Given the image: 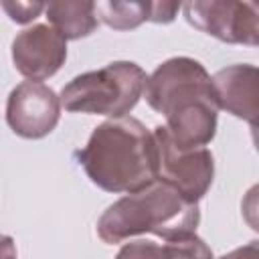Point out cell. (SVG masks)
Masks as SVG:
<instances>
[{
  "label": "cell",
  "mask_w": 259,
  "mask_h": 259,
  "mask_svg": "<svg viewBox=\"0 0 259 259\" xmlns=\"http://www.w3.org/2000/svg\"><path fill=\"white\" fill-rule=\"evenodd\" d=\"M164 251L166 259H212L210 247L196 233L168 241L164 245Z\"/></svg>",
  "instance_id": "cell-12"
},
{
  "label": "cell",
  "mask_w": 259,
  "mask_h": 259,
  "mask_svg": "<svg viewBox=\"0 0 259 259\" xmlns=\"http://www.w3.org/2000/svg\"><path fill=\"white\" fill-rule=\"evenodd\" d=\"M241 212H243L247 227H251L255 233H259V182L253 184L245 192V196L241 200Z\"/></svg>",
  "instance_id": "cell-15"
},
{
  "label": "cell",
  "mask_w": 259,
  "mask_h": 259,
  "mask_svg": "<svg viewBox=\"0 0 259 259\" xmlns=\"http://www.w3.org/2000/svg\"><path fill=\"white\" fill-rule=\"evenodd\" d=\"M45 12L51 26L65 40L85 38L91 32H95L99 24L95 2H49Z\"/></svg>",
  "instance_id": "cell-10"
},
{
  "label": "cell",
  "mask_w": 259,
  "mask_h": 259,
  "mask_svg": "<svg viewBox=\"0 0 259 259\" xmlns=\"http://www.w3.org/2000/svg\"><path fill=\"white\" fill-rule=\"evenodd\" d=\"M219 109L259 125V67L249 63L229 65L212 75Z\"/></svg>",
  "instance_id": "cell-9"
},
{
  "label": "cell",
  "mask_w": 259,
  "mask_h": 259,
  "mask_svg": "<svg viewBox=\"0 0 259 259\" xmlns=\"http://www.w3.org/2000/svg\"><path fill=\"white\" fill-rule=\"evenodd\" d=\"M251 138H253L255 150L259 152V125H253V127H251Z\"/></svg>",
  "instance_id": "cell-19"
},
{
  "label": "cell",
  "mask_w": 259,
  "mask_h": 259,
  "mask_svg": "<svg viewBox=\"0 0 259 259\" xmlns=\"http://www.w3.org/2000/svg\"><path fill=\"white\" fill-rule=\"evenodd\" d=\"M115 259H166V251L162 245L154 243V241H130L125 243Z\"/></svg>",
  "instance_id": "cell-14"
},
{
  "label": "cell",
  "mask_w": 259,
  "mask_h": 259,
  "mask_svg": "<svg viewBox=\"0 0 259 259\" xmlns=\"http://www.w3.org/2000/svg\"><path fill=\"white\" fill-rule=\"evenodd\" d=\"M2 8L4 12L10 16L12 22L16 24H26V22H32L42 10H47V4L45 2H26V0H4L2 2Z\"/></svg>",
  "instance_id": "cell-13"
},
{
  "label": "cell",
  "mask_w": 259,
  "mask_h": 259,
  "mask_svg": "<svg viewBox=\"0 0 259 259\" xmlns=\"http://www.w3.org/2000/svg\"><path fill=\"white\" fill-rule=\"evenodd\" d=\"M101 22L113 30H132L150 20V2H95Z\"/></svg>",
  "instance_id": "cell-11"
},
{
  "label": "cell",
  "mask_w": 259,
  "mask_h": 259,
  "mask_svg": "<svg viewBox=\"0 0 259 259\" xmlns=\"http://www.w3.org/2000/svg\"><path fill=\"white\" fill-rule=\"evenodd\" d=\"M77 160L87 178L105 192L134 194L158 180L154 132L130 115L99 123Z\"/></svg>",
  "instance_id": "cell-2"
},
{
  "label": "cell",
  "mask_w": 259,
  "mask_h": 259,
  "mask_svg": "<svg viewBox=\"0 0 259 259\" xmlns=\"http://www.w3.org/2000/svg\"><path fill=\"white\" fill-rule=\"evenodd\" d=\"M148 83L146 71L132 61H113L97 71L77 75L61 89V103L73 113L123 117L130 113Z\"/></svg>",
  "instance_id": "cell-4"
},
{
  "label": "cell",
  "mask_w": 259,
  "mask_h": 259,
  "mask_svg": "<svg viewBox=\"0 0 259 259\" xmlns=\"http://www.w3.org/2000/svg\"><path fill=\"white\" fill-rule=\"evenodd\" d=\"M67 59V40L51 24H32L12 40V63L28 81L53 77Z\"/></svg>",
  "instance_id": "cell-8"
},
{
  "label": "cell",
  "mask_w": 259,
  "mask_h": 259,
  "mask_svg": "<svg viewBox=\"0 0 259 259\" xmlns=\"http://www.w3.org/2000/svg\"><path fill=\"white\" fill-rule=\"evenodd\" d=\"M144 97L166 117L170 138L184 150L204 148L217 134L219 103L212 77L190 57H172L148 77Z\"/></svg>",
  "instance_id": "cell-1"
},
{
  "label": "cell",
  "mask_w": 259,
  "mask_h": 259,
  "mask_svg": "<svg viewBox=\"0 0 259 259\" xmlns=\"http://www.w3.org/2000/svg\"><path fill=\"white\" fill-rule=\"evenodd\" d=\"M158 180L176 188L190 202H198L214 178V158L206 148H180L168 134L166 125L154 127Z\"/></svg>",
  "instance_id": "cell-5"
},
{
  "label": "cell",
  "mask_w": 259,
  "mask_h": 259,
  "mask_svg": "<svg viewBox=\"0 0 259 259\" xmlns=\"http://www.w3.org/2000/svg\"><path fill=\"white\" fill-rule=\"evenodd\" d=\"M0 259H16V249H14L10 237H4V241H2V255H0Z\"/></svg>",
  "instance_id": "cell-18"
},
{
  "label": "cell",
  "mask_w": 259,
  "mask_h": 259,
  "mask_svg": "<svg viewBox=\"0 0 259 259\" xmlns=\"http://www.w3.org/2000/svg\"><path fill=\"white\" fill-rule=\"evenodd\" d=\"M182 4L178 2H150V22L168 24L176 18Z\"/></svg>",
  "instance_id": "cell-16"
},
{
  "label": "cell",
  "mask_w": 259,
  "mask_h": 259,
  "mask_svg": "<svg viewBox=\"0 0 259 259\" xmlns=\"http://www.w3.org/2000/svg\"><path fill=\"white\" fill-rule=\"evenodd\" d=\"M61 95L40 81L18 83L6 101V121L10 130L26 140L49 136L61 117Z\"/></svg>",
  "instance_id": "cell-7"
},
{
  "label": "cell",
  "mask_w": 259,
  "mask_h": 259,
  "mask_svg": "<svg viewBox=\"0 0 259 259\" xmlns=\"http://www.w3.org/2000/svg\"><path fill=\"white\" fill-rule=\"evenodd\" d=\"M198 223V202H190L170 184L156 180L107 206L97 221V235L107 245L146 233L172 241L194 233Z\"/></svg>",
  "instance_id": "cell-3"
},
{
  "label": "cell",
  "mask_w": 259,
  "mask_h": 259,
  "mask_svg": "<svg viewBox=\"0 0 259 259\" xmlns=\"http://www.w3.org/2000/svg\"><path fill=\"white\" fill-rule=\"evenodd\" d=\"M182 12L194 28L229 45L259 47V2L192 0Z\"/></svg>",
  "instance_id": "cell-6"
},
{
  "label": "cell",
  "mask_w": 259,
  "mask_h": 259,
  "mask_svg": "<svg viewBox=\"0 0 259 259\" xmlns=\"http://www.w3.org/2000/svg\"><path fill=\"white\" fill-rule=\"evenodd\" d=\"M221 259H259V239L249 241L243 247H237V249L225 253Z\"/></svg>",
  "instance_id": "cell-17"
}]
</instances>
